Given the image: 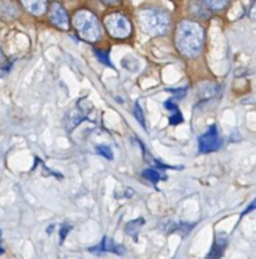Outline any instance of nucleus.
I'll list each match as a JSON object with an SVG mask.
<instances>
[{
    "label": "nucleus",
    "instance_id": "7ed1b4c3",
    "mask_svg": "<svg viewBox=\"0 0 256 259\" xmlns=\"http://www.w3.org/2000/svg\"><path fill=\"white\" fill-rule=\"evenodd\" d=\"M72 24L78 35L87 42H96L100 38L101 29L97 18L88 10H78L73 15Z\"/></svg>",
    "mask_w": 256,
    "mask_h": 259
},
{
    "label": "nucleus",
    "instance_id": "423d86ee",
    "mask_svg": "<svg viewBox=\"0 0 256 259\" xmlns=\"http://www.w3.org/2000/svg\"><path fill=\"white\" fill-rule=\"evenodd\" d=\"M49 19L56 27L61 28V29H68V27H70V19H68L67 12L60 3H53L50 5Z\"/></svg>",
    "mask_w": 256,
    "mask_h": 259
},
{
    "label": "nucleus",
    "instance_id": "6e6552de",
    "mask_svg": "<svg viewBox=\"0 0 256 259\" xmlns=\"http://www.w3.org/2000/svg\"><path fill=\"white\" fill-rule=\"evenodd\" d=\"M23 7L33 15H43L47 12V0H20Z\"/></svg>",
    "mask_w": 256,
    "mask_h": 259
},
{
    "label": "nucleus",
    "instance_id": "412c9836",
    "mask_svg": "<svg viewBox=\"0 0 256 259\" xmlns=\"http://www.w3.org/2000/svg\"><path fill=\"white\" fill-rule=\"evenodd\" d=\"M104 4L110 5V7H115V5H119L121 3V0H100Z\"/></svg>",
    "mask_w": 256,
    "mask_h": 259
},
{
    "label": "nucleus",
    "instance_id": "aec40b11",
    "mask_svg": "<svg viewBox=\"0 0 256 259\" xmlns=\"http://www.w3.org/2000/svg\"><path fill=\"white\" fill-rule=\"evenodd\" d=\"M169 91H171V93H173V94H176L177 98H178V99L183 98V96L186 95V88H184L183 90H182V89H177V90H169Z\"/></svg>",
    "mask_w": 256,
    "mask_h": 259
},
{
    "label": "nucleus",
    "instance_id": "0eeeda50",
    "mask_svg": "<svg viewBox=\"0 0 256 259\" xmlns=\"http://www.w3.org/2000/svg\"><path fill=\"white\" fill-rule=\"evenodd\" d=\"M90 252H113V253H116V254L121 255L125 253V249H124V247H121V245L116 244L115 242H114L113 239H110V238L105 237L103 239V242L100 243L98 245H96V247H92L90 248Z\"/></svg>",
    "mask_w": 256,
    "mask_h": 259
},
{
    "label": "nucleus",
    "instance_id": "20e7f679",
    "mask_svg": "<svg viewBox=\"0 0 256 259\" xmlns=\"http://www.w3.org/2000/svg\"><path fill=\"white\" fill-rule=\"evenodd\" d=\"M104 25L108 29L109 34L114 38H126L131 33V25L129 20L120 13H113L106 15Z\"/></svg>",
    "mask_w": 256,
    "mask_h": 259
},
{
    "label": "nucleus",
    "instance_id": "4468645a",
    "mask_svg": "<svg viewBox=\"0 0 256 259\" xmlns=\"http://www.w3.org/2000/svg\"><path fill=\"white\" fill-rule=\"evenodd\" d=\"M67 120H70V124L67 125V129L68 131H72L75 126H77L78 124L83 120V118L80 115V114L76 113V111H72V113H71V118H67Z\"/></svg>",
    "mask_w": 256,
    "mask_h": 259
},
{
    "label": "nucleus",
    "instance_id": "f8f14e48",
    "mask_svg": "<svg viewBox=\"0 0 256 259\" xmlns=\"http://www.w3.org/2000/svg\"><path fill=\"white\" fill-rule=\"evenodd\" d=\"M206 7H209L210 9H214V10H220V9H224L227 4L230 3V0H202Z\"/></svg>",
    "mask_w": 256,
    "mask_h": 259
},
{
    "label": "nucleus",
    "instance_id": "9d476101",
    "mask_svg": "<svg viewBox=\"0 0 256 259\" xmlns=\"http://www.w3.org/2000/svg\"><path fill=\"white\" fill-rule=\"evenodd\" d=\"M227 239L225 237L217 238L216 242H215L214 247H212L211 253L207 255V258H220L222 254H224V249L226 248Z\"/></svg>",
    "mask_w": 256,
    "mask_h": 259
},
{
    "label": "nucleus",
    "instance_id": "f257e3e1",
    "mask_svg": "<svg viewBox=\"0 0 256 259\" xmlns=\"http://www.w3.org/2000/svg\"><path fill=\"white\" fill-rule=\"evenodd\" d=\"M203 28L192 20H183L176 30V45L179 52L187 57L198 55L203 46Z\"/></svg>",
    "mask_w": 256,
    "mask_h": 259
},
{
    "label": "nucleus",
    "instance_id": "f3484780",
    "mask_svg": "<svg viewBox=\"0 0 256 259\" xmlns=\"http://www.w3.org/2000/svg\"><path fill=\"white\" fill-rule=\"evenodd\" d=\"M134 115H135V118L138 119L139 123L141 124V126L145 129V119H144V113H143V110H141L139 103L135 104V108H134Z\"/></svg>",
    "mask_w": 256,
    "mask_h": 259
},
{
    "label": "nucleus",
    "instance_id": "ddd939ff",
    "mask_svg": "<svg viewBox=\"0 0 256 259\" xmlns=\"http://www.w3.org/2000/svg\"><path fill=\"white\" fill-rule=\"evenodd\" d=\"M141 176H143L144 179L148 180V181L153 182V184H157V182L161 181V180H162V177H161V175H159V172L156 171V169H153V168L144 169V171L141 172Z\"/></svg>",
    "mask_w": 256,
    "mask_h": 259
},
{
    "label": "nucleus",
    "instance_id": "5701e85b",
    "mask_svg": "<svg viewBox=\"0 0 256 259\" xmlns=\"http://www.w3.org/2000/svg\"><path fill=\"white\" fill-rule=\"evenodd\" d=\"M0 238H2V232H0Z\"/></svg>",
    "mask_w": 256,
    "mask_h": 259
},
{
    "label": "nucleus",
    "instance_id": "39448f33",
    "mask_svg": "<svg viewBox=\"0 0 256 259\" xmlns=\"http://www.w3.org/2000/svg\"><path fill=\"white\" fill-rule=\"evenodd\" d=\"M222 146V139L220 137L219 131H217L216 125L210 126L209 131L199 137L198 139V148L201 153H210V152H215Z\"/></svg>",
    "mask_w": 256,
    "mask_h": 259
},
{
    "label": "nucleus",
    "instance_id": "1a4fd4ad",
    "mask_svg": "<svg viewBox=\"0 0 256 259\" xmlns=\"http://www.w3.org/2000/svg\"><path fill=\"white\" fill-rule=\"evenodd\" d=\"M19 15V8L14 0H0V17L17 18Z\"/></svg>",
    "mask_w": 256,
    "mask_h": 259
},
{
    "label": "nucleus",
    "instance_id": "2eb2a0df",
    "mask_svg": "<svg viewBox=\"0 0 256 259\" xmlns=\"http://www.w3.org/2000/svg\"><path fill=\"white\" fill-rule=\"evenodd\" d=\"M95 55L97 56L98 61H100L101 63L109 66V67H114L113 62H111L110 58H109V53L108 52H104V51H100V50H95Z\"/></svg>",
    "mask_w": 256,
    "mask_h": 259
},
{
    "label": "nucleus",
    "instance_id": "9b49d317",
    "mask_svg": "<svg viewBox=\"0 0 256 259\" xmlns=\"http://www.w3.org/2000/svg\"><path fill=\"white\" fill-rule=\"evenodd\" d=\"M144 223H145V222H144L143 218H139V219L133 220V222L128 223V224L125 225V233L128 235H130V237L135 238V240H136V238H138L139 230L141 229V227L144 225Z\"/></svg>",
    "mask_w": 256,
    "mask_h": 259
},
{
    "label": "nucleus",
    "instance_id": "f03ea898",
    "mask_svg": "<svg viewBox=\"0 0 256 259\" xmlns=\"http://www.w3.org/2000/svg\"><path fill=\"white\" fill-rule=\"evenodd\" d=\"M139 23L145 33L150 35H163L169 29V17L156 8L143 9L139 13Z\"/></svg>",
    "mask_w": 256,
    "mask_h": 259
},
{
    "label": "nucleus",
    "instance_id": "dca6fc26",
    "mask_svg": "<svg viewBox=\"0 0 256 259\" xmlns=\"http://www.w3.org/2000/svg\"><path fill=\"white\" fill-rule=\"evenodd\" d=\"M96 148H97L98 153H100L101 156L105 157L106 159H113L114 158L113 151H111V148L109 146H104V144H101V146H97Z\"/></svg>",
    "mask_w": 256,
    "mask_h": 259
},
{
    "label": "nucleus",
    "instance_id": "4be33fe9",
    "mask_svg": "<svg viewBox=\"0 0 256 259\" xmlns=\"http://www.w3.org/2000/svg\"><path fill=\"white\" fill-rule=\"evenodd\" d=\"M4 61H5V57H4V55H3L2 50H0V63L4 62Z\"/></svg>",
    "mask_w": 256,
    "mask_h": 259
},
{
    "label": "nucleus",
    "instance_id": "6ab92c4d",
    "mask_svg": "<svg viewBox=\"0 0 256 259\" xmlns=\"http://www.w3.org/2000/svg\"><path fill=\"white\" fill-rule=\"evenodd\" d=\"M70 230H71L70 225H63V227H62V229H61V232H60V238H61L60 243H61V244L65 242L66 237H67V234H68V232H70Z\"/></svg>",
    "mask_w": 256,
    "mask_h": 259
},
{
    "label": "nucleus",
    "instance_id": "a211bd4d",
    "mask_svg": "<svg viewBox=\"0 0 256 259\" xmlns=\"http://www.w3.org/2000/svg\"><path fill=\"white\" fill-rule=\"evenodd\" d=\"M183 121V116H182V114L178 111H174L173 115L171 116V124H173V125H177V124L182 123Z\"/></svg>",
    "mask_w": 256,
    "mask_h": 259
}]
</instances>
